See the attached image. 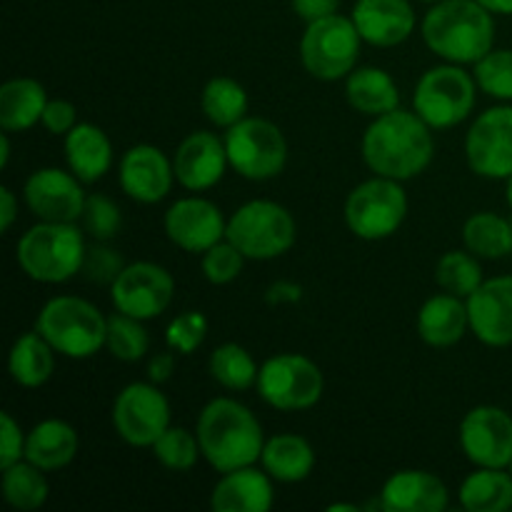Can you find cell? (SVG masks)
Wrapping results in <instances>:
<instances>
[{"mask_svg":"<svg viewBox=\"0 0 512 512\" xmlns=\"http://www.w3.org/2000/svg\"><path fill=\"white\" fill-rule=\"evenodd\" d=\"M430 125L415 110H390L378 115L363 133V160L375 175L405 180L425 173L435 155Z\"/></svg>","mask_w":512,"mask_h":512,"instance_id":"1","label":"cell"},{"mask_svg":"<svg viewBox=\"0 0 512 512\" xmlns=\"http://www.w3.org/2000/svg\"><path fill=\"white\" fill-rule=\"evenodd\" d=\"M200 450L208 465L218 473L255 465L263 455L265 433L250 408L233 398H215L200 410L198 425Z\"/></svg>","mask_w":512,"mask_h":512,"instance_id":"2","label":"cell"},{"mask_svg":"<svg viewBox=\"0 0 512 512\" xmlns=\"http://www.w3.org/2000/svg\"><path fill=\"white\" fill-rule=\"evenodd\" d=\"M420 33L445 63L475 65L495 48V15L478 0H438L425 13Z\"/></svg>","mask_w":512,"mask_h":512,"instance_id":"3","label":"cell"},{"mask_svg":"<svg viewBox=\"0 0 512 512\" xmlns=\"http://www.w3.org/2000/svg\"><path fill=\"white\" fill-rule=\"evenodd\" d=\"M85 235L75 223H48L40 220L18 240L15 258L20 270L35 283L58 285L75 278L83 270Z\"/></svg>","mask_w":512,"mask_h":512,"instance_id":"4","label":"cell"},{"mask_svg":"<svg viewBox=\"0 0 512 512\" xmlns=\"http://www.w3.org/2000/svg\"><path fill=\"white\" fill-rule=\"evenodd\" d=\"M35 330L63 358L88 360L105 348L108 318L90 300L78 295H55L40 308Z\"/></svg>","mask_w":512,"mask_h":512,"instance_id":"5","label":"cell"},{"mask_svg":"<svg viewBox=\"0 0 512 512\" xmlns=\"http://www.w3.org/2000/svg\"><path fill=\"white\" fill-rule=\"evenodd\" d=\"M225 238L248 260H275L298 238L293 213L275 200H250L228 218Z\"/></svg>","mask_w":512,"mask_h":512,"instance_id":"6","label":"cell"},{"mask_svg":"<svg viewBox=\"0 0 512 512\" xmlns=\"http://www.w3.org/2000/svg\"><path fill=\"white\" fill-rule=\"evenodd\" d=\"M478 100L475 75L463 65H435L420 75L413 93V110L433 130H448L470 118Z\"/></svg>","mask_w":512,"mask_h":512,"instance_id":"7","label":"cell"},{"mask_svg":"<svg viewBox=\"0 0 512 512\" xmlns=\"http://www.w3.org/2000/svg\"><path fill=\"white\" fill-rule=\"evenodd\" d=\"M360 38L353 18L345 15H328L308 23L300 38V63L313 78L333 83L343 80L358 68Z\"/></svg>","mask_w":512,"mask_h":512,"instance_id":"8","label":"cell"},{"mask_svg":"<svg viewBox=\"0 0 512 512\" xmlns=\"http://www.w3.org/2000/svg\"><path fill=\"white\" fill-rule=\"evenodd\" d=\"M408 218V195L400 180L375 178L355 185L345 200V223L360 240H385L398 233Z\"/></svg>","mask_w":512,"mask_h":512,"instance_id":"9","label":"cell"},{"mask_svg":"<svg viewBox=\"0 0 512 512\" xmlns=\"http://www.w3.org/2000/svg\"><path fill=\"white\" fill-rule=\"evenodd\" d=\"M230 168L243 178L263 183L278 178L288 163V140L283 130L265 118H248L225 130Z\"/></svg>","mask_w":512,"mask_h":512,"instance_id":"10","label":"cell"},{"mask_svg":"<svg viewBox=\"0 0 512 512\" xmlns=\"http://www.w3.org/2000/svg\"><path fill=\"white\" fill-rule=\"evenodd\" d=\"M258 395L275 410L298 413L320 403L325 378L318 365L298 353H280L265 360L258 373Z\"/></svg>","mask_w":512,"mask_h":512,"instance_id":"11","label":"cell"},{"mask_svg":"<svg viewBox=\"0 0 512 512\" xmlns=\"http://www.w3.org/2000/svg\"><path fill=\"white\" fill-rule=\"evenodd\" d=\"M113 428L133 448H153L170 428V403L155 383H130L113 400Z\"/></svg>","mask_w":512,"mask_h":512,"instance_id":"12","label":"cell"},{"mask_svg":"<svg viewBox=\"0 0 512 512\" xmlns=\"http://www.w3.org/2000/svg\"><path fill=\"white\" fill-rule=\"evenodd\" d=\"M175 280L163 265L140 260L125 265L123 273L110 285V300L118 313L138 320H153L170 308Z\"/></svg>","mask_w":512,"mask_h":512,"instance_id":"13","label":"cell"},{"mask_svg":"<svg viewBox=\"0 0 512 512\" xmlns=\"http://www.w3.org/2000/svg\"><path fill=\"white\" fill-rule=\"evenodd\" d=\"M465 158L480 178L508 180L512 175V105L480 113L465 135Z\"/></svg>","mask_w":512,"mask_h":512,"instance_id":"14","label":"cell"},{"mask_svg":"<svg viewBox=\"0 0 512 512\" xmlns=\"http://www.w3.org/2000/svg\"><path fill=\"white\" fill-rule=\"evenodd\" d=\"M460 448L475 468H510L512 415L498 405H478L460 423Z\"/></svg>","mask_w":512,"mask_h":512,"instance_id":"15","label":"cell"},{"mask_svg":"<svg viewBox=\"0 0 512 512\" xmlns=\"http://www.w3.org/2000/svg\"><path fill=\"white\" fill-rule=\"evenodd\" d=\"M83 180L73 170L40 168L28 175L23 185V200L30 213L48 223H78L83 218L85 200Z\"/></svg>","mask_w":512,"mask_h":512,"instance_id":"16","label":"cell"},{"mask_svg":"<svg viewBox=\"0 0 512 512\" xmlns=\"http://www.w3.org/2000/svg\"><path fill=\"white\" fill-rule=\"evenodd\" d=\"M163 228L170 243L178 245L180 250L203 255L215 243L225 240L228 220L223 218L213 200L190 195L170 205L163 218Z\"/></svg>","mask_w":512,"mask_h":512,"instance_id":"17","label":"cell"},{"mask_svg":"<svg viewBox=\"0 0 512 512\" xmlns=\"http://www.w3.org/2000/svg\"><path fill=\"white\" fill-rule=\"evenodd\" d=\"M120 188L130 200L155 205L168 198L175 183L173 160L160 148L148 143L133 145L120 158Z\"/></svg>","mask_w":512,"mask_h":512,"instance_id":"18","label":"cell"},{"mask_svg":"<svg viewBox=\"0 0 512 512\" xmlns=\"http://www.w3.org/2000/svg\"><path fill=\"white\" fill-rule=\"evenodd\" d=\"M470 333L488 348L512 345V275L483 280L468 300Z\"/></svg>","mask_w":512,"mask_h":512,"instance_id":"19","label":"cell"},{"mask_svg":"<svg viewBox=\"0 0 512 512\" xmlns=\"http://www.w3.org/2000/svg\"><path fill=\"white\" fill-rule=\"evenodd\" d=\"M230 168L225 140L208 130H195L183 143L178 145L173 155L175 180L190 193H203L215 188L225 178V170Z\"/></svg>","mask_w":512,"mask_h":512,"instance_id":"20","label":"cell"},{"mask_svg":"<svg viewBox=\"0 0 512 512\" xmlns=\"http://www.w3.org/2000/svg\"><path fill=\"white\" fill-rule=\"evenodd\" d=\"M350 18L363 43L375 48H395L405 43L418 25L410 0H355Z\"/></svg>","mask_w":512,"mask_h":512,"instance_id":"21","label":"cell"},{"mask_svg":"<svg viewBox=\"0 0 512 512\" xmlns=\"http://www.w3.org/2000/svg\"><path fill=\"white\" fill-rule=\"evenodd\" d=\"M378 498L385 512H445L450 505L445 483L428 470H398Z\"/></svg>","mask_w":512,"mask_h":512,"instance_id":"22","label":"cell"},{"mask_svg":"<svg viewBox=\"0 0 512 512\" xmlns=\"http://www.w3.org/2000/svg\"><path fill=\"white\" fill-rule=\"evenodd\" d=\"M273 505V478L255 465L223 473L210 493V508L215 512H268Z\"/></svg>","mask_w":512,"mask_h":512,"instance_id":"23","label":"cell"},{"mask_svg":"<svg viewBox=\"0 0 512 512\" xmlns=\"http://www.w3.org/2000/svg\"><path fill=\"white\" fill-rule=\"evenodd\" d=\"M470 330L468 303L453 293H438L418 310V335L430 348H453Z\"/></svg>","mask_w":512,"mask_h":512,"instance_id":"24","label":"cell"},{"mask_svg":"<svg viewBox=\"0 0 512 512\" xmlns=\"http://www.w3.org/2000/svg\"><path fill=\"white\" fill-rule=\"evenodd\" d=\"M65 163L85 185L98 183L113 168V143L98 125L78 123L65 135Z\"/></svg>","mask_w":512,"mask_h":512,"instance_id":"25","label":"cell"},{"mask_svg":"<svg viewBox=\"0 0 512 512\" xmlns=\"http://www.w3.org/2000/svg\"><path fill=\"white\" fill-rule=\"evenodd\" d=\"M80 448L78 430L58 418L40 420L25 438V460L45 473L68 468Z\"/></svg>","mask_w":512,"mask_h":512,"instance_id":"26","label":"cell"},{"mask_svg":"<svg viewBox=\"0 0 512 512\" xmlns=\"http://www.w3.org/2000/svg\"><path fill=\"white\" fill-rule=\"evenodd\" d=\"M345 98H348L350 108L368 118H378V115L400 108L398 83L388 70L375 68V65L355 68L345 78Z\"/></svg>","mask_w":512,"mask_h":512,"instance_id":"27","label":"cell"},{"mask_svg":"<svg viewBox=\"0 0 512 512\" xmlns=\"http://www.w3.org/2000/svg\"><path fill=\"white\" fill-rule=\"evenodd\" d=\"M48 93L35 78H13L0 88V128L8 133H23L40 123L48 105Z\"/></svg>","mask_w":512,"mask_h":512,"instance_id":"28","label":"cell"},{"mask_svg":"<svg viewBox=\"0 0 512 512\" xmlns=\"http://www.w3.org/2000/svg\"><path fill=\"white\" fill-rule=\"evenodd\" d=\"M260 463L278 483H303L315 468V450L300 435L280 433L265 440Z\"/></svg>","mask_w":512,"mask_h":512,"instance_id":"29","label":"cell"},{"mask_svg":"<svg viewBox=\"0 0 512 512\" xmlns=\"http://www.w3.org/2000/svg\"><path fill=\"white\" fill-rule=\"evenodd\" d=\"M55 350L38 330L20 335L10 348L8 373L20 388H40L53 378Z\"/></svg>","mask_w":512,"mask_h":512,"instance_id":"30","label":"cell"},{"mask_svg":"<svg viewBox=\"0 0 512 512\" xmlns=\"http://www.w3.org/2000/svg\"><path fill=\"white\" fill-rule=\"evenodd\" d=\"M460 505L468 512L512 510V473L508 468H478L460 485Z\"/></svg>","mask_w":512,"mask_h":512,"instance_id":"31","label":"cell"},{"mask_svg":"<svg viewBox=\"0 0 512 512\" xmlns=\"http://www.w3.org/2000/svg\"><path fill=\"white\" fill-rule=\"evenodd\" d=\"M465 248L480 260H500L512 255V220L498 213H475L463 225Z\"/></svg>","mask_w":512,"mask_h":512,"instance_id":"32","label":"cell"},{"mask_svg":"<svg viewBox=\"0 0 512 512\" xmlns=\"http://www.w3.org/2000/svg\"><path fill=\"white\" fill-rule=\"evenodd\" d=\"M248 105L250 100L245 88L228 75L210 78L200 93V108L215 128H233L248 115Z\"/></svg>","mask_w":512,"mask_h":512,"instance_id":"33","label":"cell"},{"mask_svg":"<svg viewBox=\"0 0 512 512\" xmlns=\"http://www.w3.org/2000/svg\"><path fill=\"white\" fill-rule=\"evenodd\" d=\"M0 488H3L5 503L20 512L40 510L50 493V485L48 480H45V470L28 463V460H18V463L10 465V468H3Z\"/></svg>","mask_w":512,"mask_h":512,"instance_id":"34","label":"cell"},{"mask_svg":"<svg viewBox=\"0 0 512 512\" xmlns=\"http://www.w3.org/2000/svg\"><path fill=\"white\" fill-rule=\"evenodd\" d=\"M210 378L228 390H250L258 383V363L238 343H223L210 355Z\"/></svg>","mask_w":512,"mask_h":512,"instance_id":"35","label":"cell"},{"mask_svg":"<svg viewBox=\"0 0 512 512\" xmlns=\"http://www.w3.org/2000/svg\"><path fill=\"white\" fill-rule=\"evenodd\" d=\"M483 263H480L478 255L465 250H450L435 265V283L445 290V293H453L458 298L468 300L475 290L483 285Z\"/></svg>","mask_w":512,"mask_h":512,"instance_id":"36","label":"cell"},{"mask_svg":"<svg viewBox=\"0 0 512 512\" xmlns=\"http://www.w3.org/2000/svg\"><path fill=\"white\" fill-rule=\"evenodd\" d=\"M145 320L130 318V315L118 313L108 318V338H105V348L115 360L123 363H138L145 358L150 348V335L145 330Z\"/></svg>","mask_w":512,"mask_h":512,"instance_id":"37","label":"cell"},{"mask_svg":"<svg viewBox=\"0 0 512 512\" xmlns=\"http://www.w3.org/2000/svg\"><path fill=\"white\" fill-rule=\"evenodd\" d=\"M150 450H153L155 460L163 468L175 470V473H188V470H193L198 465L200 455H203L198 433H190L185 428H173V425L155 440V445Z\"/></svg>","mask_w":512,"mask_h":512,"instance_id":"38","label":"cell"},{"mask_svg":"<svg viewBox=\"0 0 512 512\" xmlns=\"http://www.w3.org/2000/svg\"><path fill=\"white\" fill-rule=\"evenodd\" d=\"M478 88L495 100H512V50L493 48L473 65Z\"/></svg>","mask_w":512,"mask_h":512,"instance_id":"39","label":"cell"},{"mask_svg":"<svg viewBox=\"0 0 512 512\" xmlns=\"http://www.w3.org/2000/svg\"><path fill=\"white\" fill-rule=\"evenodd\" d=\"M245 255L230 243L228 238L215 243L213 248H208L203 253V260H200V268H203V275L208 283L213 285H228L243 273L245 268Z\"/></svg>","mask_w":512,"mask_h":512,"instance_id":"40","label":"cell"},{"mask_svg":"<svg viewBox=\"0 0 512 512\" xmlns=\"http://www.w3.org/2000/svg\"><path fill=\"white\" fill-rule=\"evenodd\" d=\"M83 230L95 240H113L118 235L120 225H123V215H120V208L108 198V195L93 193L85 200L83 210Z\"/></svg>","mask_w":512,"mask_h":512,"instance_id":"41","label":"cell"},{"mask_svg":"<svg viewBox=\"0 0 512 512\" xmlns=\"http://www.w3.org/2000/svg\"><path fill=\"white\" fill-rule=\"evenodd\" d=\"M205 335H208V318L198 310H185V313L175 315L165 328V343L175 353L193 355L203 345Z\"/></svg>","mask_w":512,"mask_h":512,"instance_id":"42","label":"cell"},{"mask_svg":"<svg viewBox=\"0 0 512 512\" xmlns=\"http://www.w3.org/2000/svg\"><path fill=\"white\" fill-rule=\"evenodd\" d=\"M125 260L123 255L115 248H110L105 240H95V245H90L88 253H85V263L80 273L90 280V283L98 285H113L115 278L123 273Z\"/></svg>","mask_w":512,"mask_h":512,"instance_id":"43","label":"cell"},{"mask_svg":"<svg viewBox=\"0 0 512 512\" xmlns=\"http://www.w3.org/2000/svg\"><path fill=\"white\" fill-rule=\"evenodd\" d=\"M25 438L18 420L10 413H0V470L25 460Z\"/></svg>","mask_w":512,"mask_h":512,"instance_id":"44","label":"cell"},{"mask_svg":"<svg viewBox=\"0 0 512 512\" xmlns=\"http://www.w3.org/2000/svg\"><path fill=\"white\" fill-rule=\"evenodd\" d=\"M40 123H43V128L48 130L50 135H63L65 138V135L78 125V110H75V105L70 103V100L53 98L45 105Z\"/></svg>","mask_w":512,"mask_h":512,"instance_id":"45","label":"cell"},{"mask_svg":"<svg viewBox=\"0 0 512 512\" xmlns=\"http://www.w3.org/2000/svg\"><path fill=\"white\" fill-rule=\"evenodd\" d=\"M290 5H293V13L298 18H303L305 23H313V20L338 13L340 0H290Z\"/></svg>","mask_w":512,"mask_h":512,"instance_id":"46","label":"cell"},{"mask_svg":"<svg viewBox=\"0 0 512 512\" xmlns=\"http://www.w3.org/2000/svg\"><path fill=\"white\" fill-rule=\"evenodd\" d=\"M175 350H163V353H155L148 363V378L150 383L160 385L165 380H170V375L175 373Z\"/></svg>","mask_w":512,"mask_h":512,"instance_id":"47","label":"cell"},{"mask_svg":"<svg viewBox=\"0 0 512 512\" xmlns=\"http://www.w3.org/2000/svg\"><path fill=\"white\" fill-rule=\"evenodd\" d=\"M15 218H18V198L8 185H3L0 188V228H3V233L13 228Z\"/></svg>","mask_w":512,"mask_h":512,"instance_id":"48","label":"cell"},{"mask_svg":"<svg viewBox=\"0 0 512 512\" xmlns=\"http://www.w3.org/2000/svg\"><path fill=\"white\" fill-rule=\"evenodd\" d=\"M300 295H303V288L300 285H293V283H275L273 288L268 290V303H285V300H290V303H295V300H300Z\"/></svg>","mask_w":512,"mask_h":512,"instance_id":"49","label":"cell"},{"mask_svg":"<svg viewBox=\"0 0 512 512\" xmlns=\"http://www.w3.org/2000/svg\"><path fill=\"white\" fill-rule=\"evenodd\" d=\"M493 15H512V0H478Z\"/></svg>","mask_w":512,"mask_h":512,"instance_id":"50","label":"cell"},{"mask_svg":"<svg viewBox=\"0 0 512 512\" xmlns=\"http://www.w3.org/2000/svg\"><path fill=\"white\" fill-rule=\"evenodd\" d=\"M8 163H10V133L5 130V133L0 135V165L8 168Z\"/></svg>","mask_w":512,"mask_h":512,"instance_id":"51","label":"cell"},{"mask_svg":"<svg viewBox=\"0 0 512 512\" xmlns=\"http://www.w3.org/2000/svg\"><path fill=\"white\" fill-rule=\"evenodd\" d=\"M340 510H348V512H360L363 508H358V505H348V503H335L330 505L328 512H340Z\"/></svg>","mask_w":512,"mask_h":512,"instance_id":"52","label":"cell"},{"mask_svg":"<svg viewBox=\"0 0 512 512\" xmlns=\"http://www.w3.org/2000/svg\"><path fill=\"white\" fill-rule=\"evenodd\" d=\"M505 183H508V185H505V198H508V205L512 208V175L508 180H505Z\"/></svg>","mask_w":512,"mask_h":512,"instance_id":"53","label":"cell"},{"mask_svg":"<svg viewBox=\"0 0 512 512\" xmlns=\"http://www.w3.org/2000/svg\"><path fill=\"white\" fill-rule=\"evenodd\" d=\"M420 3H430V5H433V3H438V0H420Z\"/></svg>","mask_w":512,"mask_h":512,"instance_id":"54","label":"cell"},{"mask_svg":"<svg viewBox=\"0 0 512 512\" xmlns=\"http://www.w3.org/2000/svg\"><path fill=\"white\" fill-rule=\"evenodd\" d=\"M508 470H510V473H512V463H510V468H508Z\"/></svg>","mask_w":512,"mask_h":512,"instance_id":"55","label":"cell"}]
</instances>
